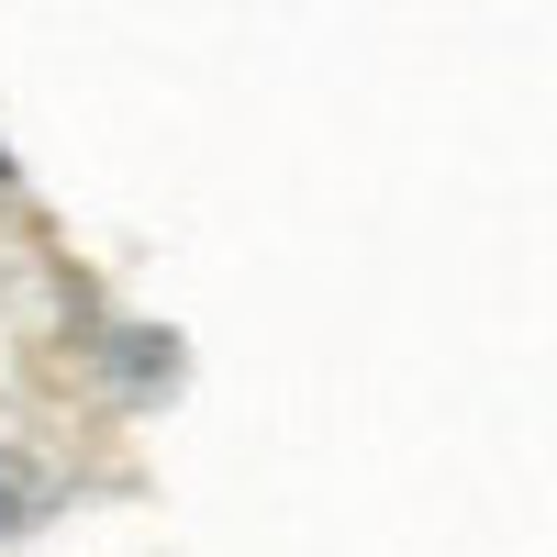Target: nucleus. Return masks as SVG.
I'll return each mask as SVG.
<instances>
[{"instance_id": "obj_1", "label": "nucleus", "mask_w": 557, "mask_h": 557, "mask_svg": "<svg viewBox=\"0 0 557 557\" xmlns=\"http://www.w3.org/2000/svg\"><path fill=\"white\" fill-rule=\"evenodd\" d=\"M45 502H57V480H45L34 457H12V446H0V535H23Z\"/></svg>"}, {"instance_id": "obj_2", "label": "nucleus", "mask_w": 557, "mask_h": 557, "mask_svg": "<svg viewBox=\"0 0 557 557\" xmlns=\"http://www.w3.org/2000/svg\"><path fill=\"white\" fill-rule=\"evenodd\" d=\"M112 346H123L112 368H123V380H134V391H157V380H168V368H178V357H168V335H112Z\"/></svg>"}, {"instance_id": "obj_3", "label": "nucleus", "mask_w": 557, "mask_h": 557, "mask_svg": "<svg viewBox=\"0 0 557 557\" xmlns=\"http://www.w3.org/2000/svg\"><path fill=\"white\" fill-rule=\"evenodd\" d=\"M0 178H12V157H0Z\"/></svg>"}]
</instances>
